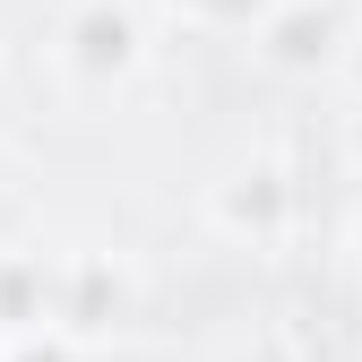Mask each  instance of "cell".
<instances>
[{
  "instance_id": "obj_1",
  "label": "cell",
  "mask_w": 362,
  "mask_h": 362,
  "mask_svg": "<svg viewBox=\"0 0 362 362\" xmlns=\"http://www.w3.org/2000/svg\"><path fill=\"white\" fill-rule=\"evenodd\" d=\"M139 61H147V26L129 0H86L61 26V69L78 86H121V78H139Z\"/></svg>"
},
{
  "instance_id": "obj_2",
  "label": "cell",
  "mask_w": 362,
  "mask_h": 362,
  "mask_svg": "<svg viewBox=\"0 0 362 362\" xmlns=\"http://www.w3.org/2000/svg\"><path fill=\"white\" fill-rule=\"evenodd\" d=\"M259 61L267 69H285V78H320V69H337L345 61V18L328 9V0H276V9H267L259 26Z\"/></svg>"
},
{
  "instance_id": "obj_3",
  "label": "cell",
  "mask_w": 362,
  "mask_h": 362,
  "mask_svg": "<svg viewBox=\"0 0 362 362\" xmlns=\"http://www.w3.org/2000/svg\"><path fill=\"white\" fill-rule=\"evenodd\" d=\"M216 216L233 224V233H242V224L276 233V216H285V181H276V173H233V190L216 199Z\"/></svg>"
},
{
  "instance_id": "obj_4",
  "label": "cell",
  "mask_w": 362,
  "mask_h": 362,
  "mask_svg": "<svg viewBox=\"0 0 362 362\" xmlns=\"http://www.w3.org/2000/svg\"><path fill=\"white\" fill-rule=\"evenodd\" d=\"M181 18H199V26H259L276 0H173Z\"/></svg>"
},
{
  "instance_id": "obj_5",
  "label": "cell",
  "mask_w": 362,
  "mask_h": 362,
  "mask_svg": "<svg viewBox=\"0 0 362 362\" xmlns=\"http://www.w3.org/2000/svg\"><path fill=\"white\" fill-rule=\"evenodd\" d=\"M345 78H354V86H362V26H354V35H345Z\"/></svg>"
},
{
  "instance_id": "obj_6",
  "label": "cell",
  "mask_w": 362,
  "mask_h": 362,
  "mask_svg": "<svg viewBox=\"0 0 362 362\" xmlns=\"http://www.w3.org/2000/svg\"><path fill=\"white\" fill-rule=\"evenodd\" d=\"M354 156H362V112H354Z\"/></svg>"
}]
</instances>
